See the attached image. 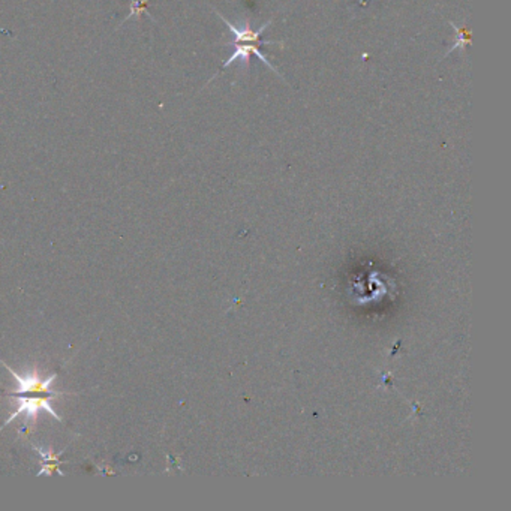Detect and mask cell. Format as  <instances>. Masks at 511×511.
Returning <instances> with one entry per match:
<instances>
[{
  "mask_svg": "<svg viewBox=\"0 0 511 511\" xmlns=\"http://www.w3.org/2000/svg\"><path fill=\"white\" fill-rule=\"evenodd\" d=\"M56 397H60V396L59 395H51L50 397H18L17 399L18 407H17V410L14 412H11L9 419L4 423V427H6L11 422H14L17 417H20L21 414L26 415L24 417V424L29 426L31 422L35 423L36 415H38L39 411H47L53 417V419L62 422V417H59L56 414V411L53 410V407H51L53 399H56ZM2 429H0V430H2Z\"/></svg>",
  "mask_w": 511,
  "mask_h": 511,
  "instance_id": "1",
  "label": "cell"
},
{
  "mask_svg": "<svg viewBox=\"0 0 511 511\" xmlns=\"http://www.w3.org/2000/svg\"><path fill=\"white\" fill-rule=\"evenodd\" d=\"M0 363H2V365L6 368V370L12 375V378H14L17 383V388L14 393L21 395V393L38 392V393H50V395L63 396V393H57V392H55V390H51V385L55 384V381L57 378V373H53V375L47 376V378H43V376L39 375L36 370H32L26 375H20L11 366H8L4 360H0Z\"/></svg>",
  "mask_w": 511,
  "mask_h": 511,
  "instance_id": "2",
  "label": "cell"
},
{
  "mask_svg": "<svg viewBox=\"0 0 511 511\" xmlns=\"http://www.w3.org/2000/svg\"><path fill=\"white\" fill-rule=\"evenodd\" d=\"M218 17H221L222 20H224V23L228 26V29H230L231 31V33L234 35V39H233V43H230V44H240V43H249V44H264V45H270V44H279V45H282V43H272V41H261V33L267 29V26L268 24H270V21H268V23H265L264 26H261V28L260 29H257V31H253L252 28H251V26L246 23L245 26H243V28H237V26H234V24H231L230 21H228L226 18H224L222 17V14H219V12H218Z\"/></svg>",
  "mask_w": 511,
  "mask_h": 511,
  "instance_id": "3",
  "label": "cell"
},
{
  "mask_svg": "<svg viewBox=\"0 0 511 511\" xmlns=\"http://www.w3.org/2000/svg\"><path fill=\"white\" fill-rule=\"evenodd\" d=\"M228 45H233L236 50H234V53H233V56L224 63V68H228V66H230L231 63H234V62L238 60V59L243 60V62H249V56H251V55H255L264 65H267L268 68L273 70L275 74H278L279 77H282V75L278 72V70L273 68V65H272L270 62H268V60L265 59V56L260 51V45H258V44L240 43V44H228Z\"/></svg>",
  "mask_w": 511,
  "mask_h": 511,
  "instance_id": "4",
  "label": "cell"
},
{
  "mask_svg": "<svg viewBox=\"0 0 511 511\" xmlns=\"http://www.w3.org/2000/svg\"><path fill=\"white\" fill-rule=\"evenodd\" d=\"M32 447H33L35 453L41 456V459H43V468L38 471V477H41V476H51L53 471H56V473H57L59 476H62V477L66 476V474L63 473V471L60 469V465H62V463H68V462H62V461H60V456H62L65 451H60V453L55 454V453H53L51 449H43V447H39V446H35V444H33Z\"/></svg>",
  "mask_w": 511,
  "mask_h": 511,
  "instance_id": "5",
  "label": "cell"
},
{
  "mask_svg": "<svg viewBox=\"0 0 511 511\" xmlns=\"http://www.w3.org/2000/svg\"><path fill=\"white\" fill-rule=\"evenodd\" d=\"M450 24H451L453 31H454V32H456V35H457V39H456V43L450 47V50H449L447 55H450V53H451V51H454L456 48H463L465 45H469V44H471V33H469L466 29L457 28V26H456L454 23H450Z\"/></svg>",
  "mask_w": 511,
  "mask_h": 511,
  "instance_id": "6",
  "label": "cell"
}]
</instances>
